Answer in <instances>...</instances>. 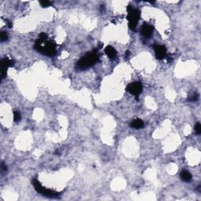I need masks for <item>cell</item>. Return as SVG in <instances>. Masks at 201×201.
Here are the masks:
<instances>
[{
    "instance_id": "cell-17",
    "label": "cell",
    "mask_w": 201,
    "mask_h": 201,
    "mask_svg": "<svg viewBox=\"0 0 201 201\" xmlns=\"http://www.w3.org/2000/svg\"><path fill=\"white\" fill-rule=\"evenodd\" d=\"M7 171V166L4 164V163H2V171Z\"/></svg>"
},
{
    "instance_id": "cell-14",
    "label": "cell",
    "mask_w": 201,
    "mask_h": 201,
    "mask_svg": "<svg viewBox=\"0 0 201 201\" xmlns=\"http://www.w3.org/2000/svg\"><path fill=\"white\" fill-rule=\"evenodd\" d=\"M198 98H199V95L197 94H193L191 97L188 98V101H190V102H196Z\"/></svg>"
},
{
    "instance_id": "cell-15",
    "label": "cell",
    "mask_w": 201,
    "mask_h": 201,
    "mask_svg": "<svg viewBox=\"0 0 201 201\" xmlns=\"http://www.w3.org/2000/svg\"><path fill=\"white\" fill-rule=\"evenodd\" d=\"M0 39H1V42H4V41H7V39H8V35H7L6 32H2V33H1V36H0Z\"/></svg>"
},
{
    "instance_id": "cell-11",
    "label": "cell",
    "mask_w": 201,
    "mask_h": 201,
    "mask_svg": "<svg viewBox=\"0 0 201 201\" xmlns=\"http://www.w3.org/2000/svg\"><path fill=\"white\" fill-rule=\"evenodd\" d=\"M180 176H181V180H183V181H191L192 179V175L189 172V171H182L181 172V174H180Z\"/></svg>"
},
{
    "instance_id": "cell-7",
    "label": "cell",
    "mask_w": 201,
    "mask_h": 201,
    "mask_svg": "<svg viewBox=\"0 0 201 201\" xmlns=\"http://www.w3.org/2000/svg\"><path fill=\"white\" fill-rule=\"evenodd\" d=\"M154 51L156 54V57L158 60H163L166 57L167 54V49L164 46L162 45H155L154 46Z\"/></svg>"
},
{
    "instance_id": "cell-8",
    "label": "cell",
    "mask_w": 201,
    "mask_h": 201,
    "mask_svg": "<svg viewBox=\"0 0 201 201\" xmlns=\"http://www.w3.org/2000/svg\"><path fill=\"white\" fill-rule=\"evenodd\" d=\"M153 32V27L151 25H148V24H144L141 27V33L143 37L148 39L152 35Z\"/></svg>"
},
{
    "instance_id": "cell-6",
    "label": "cell",
    "mask_w": 201,
    "mask_h": 201,
    "mask_svg": "<svg viewBox=\"0 0 201 201\" xmlns=\"http://www.w3.org/2000/svg\"><path fill=\"white\" fill-rule=\"evenodd\" d=\"M13 65V62L9 59L8 57H5L1 61V79H4V77L7 75V71L10 67Z\"/></svg>"
},
{
    "instance_id": "cell-10",
    "label": "cell",
    "mask_w": 201,
    "mask_h": 201,
    "mask_svg": "<svg viewBox=\"0 0 201 201\" xmlns=\"http://www.w3.org/2000/svg\"><path fill=\"white\" fill-rule=\"evenodd\" d=\"M130 126L133 128H135V129H141V128L144 127L145 124H144V122L141 120H140V119H136V120H135L132 122Z\"/></svg>"
},
{
    "instance_id": "cell-3",
    "label": "cell",
    "mask_w": 201,
    "mask_h": 201,
    "mask_svg": "<svg viewBox=\"0 0 201 201\" xmlns=\"http://www.w3.org/2000/svg\"><path fill=\"white\" fill-rule=\"evenodd\" d=\"M140 11L137 9H133L132 7H128V23L129 27L131 30H135L138 22L139 21Z\"/></svg>"
},
{
    "instance_id": "cell-4",
    "label": "cell",
    "mask_w": 201,
    "mask_h": 201,
    "mask_svg": "<svg viewBox=\"0 0 201 201\" xmlns=\"http://www.w3.org/2000/svg\"><path fill=\"white\" fill-rule=\"evenodd\" d=\"M32 184H33V186L35 187V190H36L38 193L43 195V196H49V197H57V196H58V193L52 191V190H48V189L43 187L37 179H33Z\"/></svg>"
},
{
    "instance_id": "cell-1",
    "label": "cell",
    "mask_w": 201,
    "mask_h": 201,
    "mask_svg": "<svg viewBox=\"0 0 201 201\" xmlns=\"http://www.w3.org/2000/svg\"><path fill=\"white\" fill-rule=\"evenodd\" d=\"M99 61V56L97 51L90 52L83 56L78 62L76 68L80 70H86L90 67L94 66Z\"/></svg>"
},
{
    "instance_id": "cell-12",
    "label": "cell",
    "mask_w": 201,
    "mask_h": 201,
    "mask_svg": "<svg viewBox=\"0 0 201 201\" xmlns=\"http://www.w3.org/2000/svg\"><path fill=\"white\" fill-rule=\"evenodd\" d=\"M21 118V114L19 112H13V120H14V122L20 121Z\"/></svg>"
},
{
    "instance_id": "cell-9",
    "label": "cell",
    "mask_w": 201,
    "mask_h": 201,
    "mask_svg": "<svg viewBox=\"0 0 201 201\" xmlns=\"http://www.w3.org/2000/svg\"><path fill=\"white\" fill-rule=\"evenodd\" d=\"M105 52L110 59H115L116 57L117 52L116 49L112 46H107L105 49Z\"/></svg>"
},
{
    "instance_id": "cell-16",
    "label": "cell",
    "mask_w": 201,
    "mask_h": 201,
    "mask_svg": "<svg viewBox=\"0 0 201 201\" xmlns=\"http://www.w3.org/2000/svg\"><path fill=\"white\" fill-rule=\"evenodd\" d=\"M39 3L43 7H47L51 5V2H48V1H40Z\"/></svg>"
},
{
    "instance_id": "cell-13",
    "label": "cell",
    "mask_w": 201,
    "mask_h": 201,
    "mask_svg": "<svg viewBox=\"0 0 201 201\" xmlns=\"http://www.w3.org/2000/svg\"><path fill=\"white\" fill-rule=\"evenodd\" d=\"M195 131L196 135H200L201 133V124L199 123H197L195 125Z\"/></svg>"
},
{
    "instance_id": "cell-2",
    "label": "cell",
    "mask_w": 201,
    "mask_h": 201,
    "mask_svg": "<svg viewBox=\"0 0 201 201\" xmlns=\"http://www.w3.org/2000/svg\"><path fill=\"white\" fill-rule=\"evenodd\" d=\"M35 49L47 56H53L56 53V45L54 43L47 40H37L35 43Z\"/></svg>"
},
{
    "instance_id": "cell-5",
    "label": "cell",
    "mask_w": 201,
    "mask_h": 201,
    "mask_svg": "<svg viewBox=\"0 0 201 201\" xmlns=\"http://www.w3.org/2000/svg\"><path fill=\"white\" fill-rule=\"evenodd\" d=\"M126 90L132 95L138 99V96L140 94L142 91V85L139 82H135V83H131L130 84H128L126 87Z\"/></svg>"
}]
</instances>
